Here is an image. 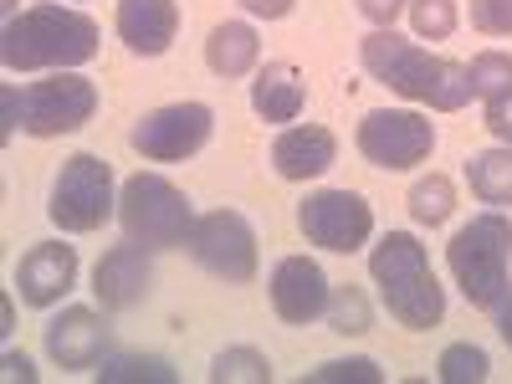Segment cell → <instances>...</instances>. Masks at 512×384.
Returning a JSON list of instances; mask_svg holds the SVG:
<instances>
[{"mask_svg": "<svg viewBox=\"0 0 512 384\" xmlns=\"http://www.w3.org/2000/svg\"><path fill=\"white\" fill-rule=\"evenodd\" d=\"M0 57L11 72H72L98 57V21L72 6H26L0 31Z\"/></svg>", "mask_w": 512, "mask_h": 384, "instance_id": "cell-2", "label": "cell"}, {"mask_svg": "<svg viewBox=\"0 0 512 384\" xmlns=\"http://www.w3.org/2000/svg\"><path fill=\"white\" fill-rule=\"evenodd\" d=\"M354 144L374 169H390L395 175V169H415L431 159L436 123L425 113H410V108H374V113H364Z\"/></svg>", "mask_w": 512, "mask_h": 384, "instance_id": "cell-8", "label": "cell"}, {"mask_svg": "<svg viewBox=\"0 0 512 384\" xmlns=\"http://www.w3.org/2000/svg\"><path fill=\"white\" fill-rule=\"evenodd\" d=\"M11 323H16V313H11V297L0 303V333H11Z\"/></svg>", "mask_w": 512, "mask_h": 384, "instance_id": "cell-35", "label": "cell"}, {"mask_svg": "<svg viewBox=\"0 0 512 384\" xmlns=\"http://www.w3.org/2000/svg\"><path fill=\"white\" fill-rule=\"evenodd\" d=\"M359 62L374 82H384L390 93L410 103H431L436 113H456L472 103V67H461L451 57H431L415 41L395 36V26H379L359 41Z\"/></svg>", "mask_w": 512, "mask_h": 384, "instance_id": "cell-1", "label": "cell"}, {"mask_svg": "<svg viewBox=\"0 0 512 384\" xmlns=\"http://www.w3.org/2000/svg\"><path fill=\"white\" fill-rule=\"evenodd\" d=\"M297 231L308 236V246L349 256L374 236V205L359 190H318L297 205Z\"/></svg>", "mask_w": 512, "mask_h": 384, "instance_id": "cell-9", "label": "cell"}, {"mask_svg": "<svg viewBox=\"0 0 512 384\" xmlns=\"http://www.w3.org/2000/svg\"><path fill=\"white\" fill-rule=\"evenodd\" d=\"M267 292H272V313L292 328H303V323L323 318L333 287H328V277H323V267L313 262V256H282V262L272 267Z\"/></svg>", "mask_w": 512, "mask_h": 384, "instance_id": "cell-12", "label": "cell"}, {"mask_svg": "<svg viewBox=\"0 0 512 384\" xmlns=\"http://www.w3.org/2000/svg\"><path fill=\"white\" fill-rule=\"evenodd\" d=\"M456 0H410V26L425 41H446L456 31Z\"/></svg>", "mask_w": 512, "mask_h": 384, "instance_id": "cell-26", "label": "cell"}, {"mask_svg": "<svg viewBox=\"0 0 512 384\" xmlns=\"http://www.w3.org/2000/svg\"><path fill=\"white\" fill-rule=\"evenodd\" d=\"M446 267L456 277V287L466 292L472 308H497V297L512 287L507 267H512V221L502 210H482L472 216L446 246Z\"/></svg>", "mask_w": 512, "mask_h": 384, "instance_id": "cell-4", "label": "cell"}, {"mask_svg": "<svg viewBox=\"0 0 512 384\" xmlns=\"http://www.w3.org/2000/svg\"><path fill=\"white\" fill-rule=\"evenodd\" d=\"M487 128H492L502 144H512V88L487 98Z\"/></svg>", "mask_w": 512, "mask_h": 384, "instance_id": "cell-30", "label": "cell"}, {"mask_svg": "<svg viewBox=\"0 0 512 384\" xmlns=\"http://www.w3.org/2000/svg\"><path fill=\"white\" fill-rule=\"evenodd\" d=\"M77 282V251L62 241H36L16 262V292L26 308H52Z\"/></svg>", "mask_w": 512, "mask_h": 384, "instance_id": "cell-13", "label": "cell"}, {"mask_svg": "<svg viewBox=\"0 0 512 384\" xmlns=\"http://www.w3.org/2000/svg\"><path fill=\"white\" fill-rule=\"evenodd\" d=\"M113 169L108 159L98 154H72L62 169H57V180H52V205H47V216L67 231V236H88L98 231L108 216H113Z\"/></svg>", "mask_w": 512, "mask_h": 384, "instance_id": "cell-7", "label": "cell"}, {"mask_svg": "<svg viewBox=\"0 0 512 384\" xmlns=\"http://www.w3.org/2000/svg\"><path fill=\"white\" fill-rule=\"evenodd\" d=\"M369 277L384 297L390 318L410 333H431L446 318V292L431 272V256L410 231H390L379 236V246L369 251Z\"/></svg>", "mask_w": 512, "mask_h": 384, "instance_id": "cell-3", "label": "cell"}, {"mask_svg": "<svg viewBox=\"0 0 512 384\" xmlns=\"http://www.w3.org/2000/svg\"><path fill=\"white\" fill-rule=\"evenodd\" d=\"M241 6L256 16V21H282L292 11V0H241Z\"/></svg>", "mask_w": 512, "mask_h": 384, "instance_id": "cell-32", "label": "cell"}, {"mask_svg": "<svg viewBox=\"0 0 512 384\" xmlns=\"http://www.w3.org/2000/svg\"><path fill=\"white\" fill-rule=\"evenodd\" d=\"M323 318H328V328H333V333L359 338V333H369V323H374V308H369L364 287L344 282V287H333V292H328V308H323Z\"/></svg>", "mask_w": 512, "mask_h": 384, "instance_id": "cell-21", "label": "cell"}, {"mask_svg": "<svg viewBox=\"0 0 512 384\" xmlns=\"http://www.w3.org/2000/svg\"><path fill=\"white\" fill-rule=\"evenodd\" d=\"M472 26L482 36H512V0H472Z\"/></svg>", "mask_w": 512, "mask_h": 384, "instance_id": "cell-29", "label": "cell"}, {"mask_svg": "<svg viewBox=\"0 0 512 384\" xmlns=\"http://www.w3.org/2000/svg\"><path fill=\"white\" fill-rule=\"evenodd\" d=\"M149 282H154V272H149V251L134 246V241L113 246L103 262L93 267V292H98V303H103L108 313L139 308L144 297H149Z\"/></svg>", "mask_w": 512, "mask_h": 384, "instance_id": "cell-15", "label": "cell"}, {"mask_svg": "<svg viewBox=\"0 0 512 384\" xmlns=\"http://www.w3.org/2000/svg\"><path fill=\"white\" fill-rule=\"evenodd\" d=\"M180 6L175 0H118V41L134 57H164L175 47Z\"/></svg>", "mask_w": 512, "mask_h": 384, "instance_id": "cell-16", "label": "cell"}, {"mask_svg": "<svg viewBox=\"0 0 512 384\" xmlns=\"http://www.w3.org/2000/svg\"><path fill=\"white\" fill-rule=\"evenodd\" d=\"M256 57H262V41H256V31L246 21H221L205 36V67L216 77H226V82L246 77L256 67Z\"/></svg>", "mask_w": 512, "mask_h": 384, "instance_id": "cell-19", "label": "cell"}, {"mask_svg": "<svg viewBox=\"0 0 512 384\" xmlns=\"http://www.w3.org/2000/svg\"><path fill=\"white\" fill-rule=\"evenodd\" d=\"M436 374L446 384H482L492 374V359H487L482 344H446L441 359H436Z\"/></svg>", "mask_w": 512, "mask_h": 384, "instance_id": "cell-25", "label": "cell"}, {"mask_svg": "<svg viewBox=\"0 0 512 384\" xmlns=\"http://www.w3.org/2000/svg\"><path fill=\"white\" fill-rule=\"evenodd\" d=\"M354 6H359L374 26H395V16L410 11V0H354Z\"/></svg>", "mask_w": 512, "mask_h": 384, "instance_id": "cell-31", "label": "cell"}, {"mask_svg": "<svg viewBox=\"0 0 512 384\" xmlns=\"http://www.w3.org/2000/svg\"><path fill=\"white\" fill-rule=\"evenodd\" d=\"M98 379H103V384H139V379H149V384H175V364L159 359V354H113V359H103Z\"/></svg>", "mask_w": 512, "mask_h": 384, "instance_id": "cell-23", "label": "cell"}, {"mask_svg": "<svg viewBox=\"0 0 512 384\" xmlns=\"http://www.w3.org/2000/svg\"><path fill=\"white\" fill-rule=\"evenodd\" d=\"M16 113H21V134L31 139L77 134L98 113V88L82 72H52L31 82V88H16Z\"/></svg>", "mask_w": 512, "mask_h": 384, "instance_id": "cell-6", "label": "cell"}, {"mask_svg": "<svg viewBox=\"0 0 512 384\" xmlns=\"http://www.w3.org/2000/svg\"><path fill=\"white\" fill-rule=\"evenodd\" d=\"M405 205H410V216H415L420 226H441L451 210H456V185H451L446 175H425V180L410 185Z\"/></svg>", "mask_w": 512, "mask_h": 384, "instance_id": "cell-24", "label": "cell"}, {"mask_svg": "<svg viewBox=\"0 0 512 384\" xmlns=\"http://www.w3.org/2000/svg\"><path fill=\"white\" fill-rule=\"evenodd\" d=\"M344 379H354V384H379L384 374H379L374 359H328V364H318L303 384H344Z\"/></svg>", "mask_w": 512, "mask_h": 384, "instance_id": "cell-28", "label": "cell"}, {"mask_svg": "<svg viewBox=\"0 0 512 384\" xmlns=\"http://www.w3.org/2000/svg\"><path fill=\"white\" fill-rule=\"evenodd\" d=\"M308 103V82L292 62H267L251 82V108L262 123H297Z\"/></svg>", "mask_w": 512, "mask_h": 384, "instance_id": "cell-18", "label": "cell"}, {"mask_svg": "<svg viewBox=\"0 0 512 384\" xmlns=\"http://www.w3.org/2000/svg\"><path fill=\"white\" fill-rule=\"evenodd\" d=\"M11 16H16V0H6V21H11Z\"/></svg>", "mask_w": 512, "mask_h": 384, "instance_id": "cell-36", "label": "cell"}, {"mask_svg": "<svg viewBox=\"0 0 512 384\" xmlns=\"http://www.w3.org/2000/svg\"><path fill=\"white\" fill-rule=\"evenodd\" d=\"M190 251H195V262L221 282H251L256 277V231H251V221L241 216V210H210V216H195Z\"/></svg>", "mask_w": 512, "mask_h": 384, "instance_id": "cell-11", "label": "cell"}, {"mask_svg": "<svg viewBox=\"0 0 512 384\" xmlns=\"http://www.w3.org/2000/svg\"><path fill=\"white\" fill-rule=\"evenodd\" d=\"M333 159H338V139L323 123H297V128H282V134L272 139V169L292 185L328 175Z\"/></svg>", "mask_w": 512, "mask_h": 384, "instance_id": "cell-17", "label": "cell"}, {"mask_svg": "<svg viewBox=\"0 0 512 384\" xmlns=\"http://www.w3.org/2000/svg\"><path fill=\"white\" fill-rule=\"evenodd\" d=\"M492 313H497V333H502V344L512 349V287L497 297V308H492Z\"/></svg>", "mask_w": 512, "mask_h": 384, "instance_id": "cell-33", "label": "cell"}, {"mask_svg": "<svg viewBox=\"0 0 512 384\" xmlns=\"http://www.w3.org/2000/svg\"><path fill=\"white\" fill-rule=\"evenodd\" d=\"M512 88V57L507 52H477L472 62V98H492V93H507Z\"/></svg>", "mask_w": 512, "mask_h": 384, "instance_id": "cell-27", "label": "cell"}, {"mask_svg": "<svg viewBox=\"0 0 512 384\" xmlns=\"http://www.w3.org/2000/svg\"><path fill=\"white\" fill-rule=\"evenodd\" d=\"M0 364H6V379H26V384L36 379V364H31L26 354H16V349H11L6 359H0Z\"/></svg>", "mask_w": 512, "mask_h": 384, "instance_id": "cell-34", "label": "cell"}, {"mask_svg": "<svg viewBox=\"0 0 512 384\" xmlns=\"http://www.w3.org/2000/svg\"><path fill=\"white\" fill-rule=\"evenodd\" d=\"M210 379L216 384H272V359L262 349H221L216 359H210Z\"/></svg>", "mask_w": 512, "mask_h": 384, "instance_id": "cell-22", "label": "cell"}, {"mask_svg": "<svg viewBox=\"0 0 512 384\" xmlns=\"http://www.w3.org/2000/svg\"><path fill=\"white\" fill-rule=\"evenodd\" d=\"M466 185L482 205H512V144L466 159Z\"/></svg>", "mask_w": 512, "mask_h": 384, "instance_id": "cell-20", "label": "cell"}, {"mask_svg": "<svg viewBox=\"0 0 512 384\" xmlns=\"http://www.w3.org/2000/svg\"><path fill=\"white\" fill-rule=\"evenodd\" d=\"M41 344L57 369H93L108 354V323L93 308H62L41 333Z\"/></svg>", "mask_w": 512, "mask_h": 384, "instance_id": "cell-14", "label": "cell"}, {"mask_svg": "<svg viewBox=\"0 0 512 384\" xmlns=\"http://www.w3.org/2000/svg\"><path fill=\"white\" fill-rule=\"evenodd\" d=\"M210 128H216V113L205 103H164L128 128V144L154 164H180V159L205 149Z\"/></svg>", "mask_w": 512, "mask_h": 384, "instance_id": "cell-10", "label": "cell"}, {"mask_svg": "<svg viewBox=\"0 0 512 384\" xmlns=\"http://www.w3.org/2000/svg\"><path fill=\"white\" fill-rule=\"evenodd\" d=\"M118 221H123V236L144 246V251H175V246H190V231H195V210H190V195L164 180V175H134L118 195Z\"/></svg>", "mask_w": 512, "mask_h": 384, "instance_id": "cell-5", "label": "cell"}]
</instances>
